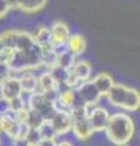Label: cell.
<instances>
[{
	"label": "cell",
	"instance_id": "7",
	"mask_svg": "<svg viewBox=\"0 0 140 146\" xmlns=\"http://www.w3.org/2000/svg\"><path fill=\"white\" fill-rule=\"evenodd\" d=\"M22 93V88L20 84V79L15 77H10L5 82L0 84V95L7 100H12L13 98L20 96Z\"/></svg>",
	"mask_w": 140,
	"mask_h": 146
},
{
	"label": "cell",
	"instance_id": "28",
	"mask_svg": "<svg viewBox=\"0 0 140 146\" xmlns=\"http://www.w3.org/2000/svg\"><path fill=\"white\" fill-rule=\"evenodd\" d=\"M7 3L10 4L11 7H17V5H19V0H7Z\"/></svg>",
	"mask_w": 140,
	"mask_h": 146
},
{
	"label": "cell",
	"instance_id": "9",
	"mask_svg": "<svg viewBox=\"0 0 140 146\" xmlns=\"http://www.w3.org/2000/svg\"><path fill=\"white\" fill-rule=\"evenodd\" d=\"M38 83H39V91L43 93H58L60 91V83L55 79L50 71L49 72H44L42 76L38 78Z\"/></svg>",
	"mask_w": 140,
	"mask_h": 146
},
{
	"label": "cell",
	"instance_id": "26",
	"mask_svg": "<svg viewBox=\"0 0 140 146\" xmlns=\"http://www.w3.org/2000/svg\"><path fill=\"white\" fill-rule=\"evenodd\" d=\"M10 108H11L10 107V100H7L0 95V116H4Z\"/></svg>",
	"mask_w": 140,
	"mask_h": 146
},
{
	"label": "cell",
	"instance_id": "24",
	"mask_svg": "<svg viewBox=\"0 0 140 146\" xmlns=\"http://www.w3.org/2000/svg\"><path fill=\"white\" fill-rule=\"evenodd\" d=\"M13 52H15V49L9 48V46H4V49L0 51V61L10 63L11 58L13 56Z\"/></svg>",
	"mask_w": 140,
	"mask_h": 146
},
{
	"label": "cell",
	"instance_id": "15",
	"mask_svg": "<svg viewBox=\"0 0 140 146\" xmlns=\"http://www.w3.org/2000/svg\"><path fill=\"white\" fill-rule=\"evenodd\" d=\"M48 0H19L17 9H21L23 12L33 13L37 12L45 6Z\"/></svg>",
	"mask_w": 140,
	"mask_h": 146
},
{
	"label": "cell",
	"instance_id": "4",
	"mask_svg": "<svg viewBox=\"0 0 140 146\" xmlns=\"http://www.w3.org/2000/svg\"><path fill=\"white\" fill-rule=\"evenodd\" d=\"M74 91L78 94V96L83 101V104H98V101L101 98L100 91L98 90L96 85L94 84L93 80L82 82Z\"/></svg>",
	"mask_w": 140,
	"mask_h": 146
},
{
	"label": "cell",
	"instance_id": "12",
	"mask_svg": "<svg viewBox=\"0 0 140 146\" xmlns=\"http://www.w3.org/2000/svg\"><path fill=\"white\" fill-rule=\"evenodd\" d=\"M93 82H94V84L96 85L98 90L100 91L101 96L107 95L108 91L115 85V82L112 79V77H110L107 73H100V74H98L95 78L93 79Z\"/></svg>",
	"mask_w": 140,
	"mask_h": 146
},
{
	"label": "cell",
	"instance_id": "16",
	"mask_svg": "<svg viewBox=\"0 0 140 146\" xmlns=\"http://www.w3.org/2000/svg\"><path fill=\"white\" fill-rule=\"evenodd\" d=\"M34 40L37 42L40 46H46V45L52 44V38H51V32L49 28H46L45 26H40L34 31V33L32 34Z\"/></svg>",
	"mask_w": 140,
	"mask_h": 146
},
{
	"label": "cell",
	"instance_id": "30",
	"mask_svg": "<svg viewBox=\"0 0 140 146\" xmlns=\"http://www.w3.org/2000/svg\"><path fill=\"white\" fill-rule=\"evenodd\" d=\"M0 141H1V139H0ZM0 144H1V143H0Z\"/></svg>",
	"mask_w": 140,
	"mask_h": 146
},
{
	"label": "cell",
	"instance_id": "17",
	"mask_svg": "<svg viewBox=\"0 0 140 146\" xmlns=\"http://www.w3.org/2000/svg\"><path fill=\"white\" fill-rule=\"evenodd\" d=\"M72 72L78 77V78L84 82V80H88L89 77H90V73H92V66L88 61H79V62H76L74 66L72 67Z\"/></svg>",
	"mask_w": 140,
	"mask_h": 146
},
{
	"label": "cell",
	"instance_id": "13",
	"mask_svg": "<svg viewBox=\"0 0 140 146\" xmlns=\"http://www.w3.org/2000/svg\"><path fill=\"white\" fill-rule=\"evenodd\" d=\"M67 43H68L70 51L73 55H76V56L82 55L85 51V48H87L85 39L80 34H72V35L70 34L68 39H67Z\"/></svg>",
	"mask_w": 140,
	"mask_h": 146
},
{
	"label": "cell",
	"instance_id": "22",
	"mask_svg": "<svg viewBox=\"0 0 140 146\" xmlns=\"http://www.w3.org/2000/svg\"><path fill=\"white\" fill-rule=\"evenodd\" d=\"M64 83H65V85L67 86V88L76 90V89L80 85L82 80H80L72 71H68V73H67V76H66V78H65V80H64Z\"/></svg>",
	"mask_w": 140,
	"mask_h": 146
},
{
	"label": "cell",
	"instance_id": "3",
	"mask_svg": "<svg viewBox=\"0 0 140 146\" xmlns=\"http://www.w3.org/2000/svg\"><path fill=\"white\" fill-rule=\"evenodd\" d=\"M28 110H33L43 118H50L55 112L52 106V100L43 91H35V93L29 94Z\"/></svg>",
	"mask_w": 140,
	"mask_h": 146
},
{
	"label": "cell",
	"instance_id": "27",
	"mask_svg": "<svg viewBox=\"0 0 140 146\" xmlns=\"http://www.w3.org/2000/svg\"><path fill=\"white\" fill-rule=\"evenodd\" d=\"M10 9H11V6H10V4L7 3V0H0V18L5 17Z\"/></svg>",
	"mask_w": 140,
	"mask_h": 146
},
{
	"label": "cell",
	"instance_id": "6",
	"mask_svg": "<svg viewBox=\"0 0 140 146\" xmlns=\"http://www.w3.org/2000/svg\"><path fill=\"white\" fill-rule=\"evenodd\" d=\"M72 119H73V122H72V131L79 140H87L93 135L94 130L88 117H74Z\"/></svg>",
	"mask_w": 140,
	"mask_h": 146
},
{
	"label": "cell",
	"instance_id": "29",
	"mask_svg": "<svg viewBox=\"0 0 140 146\" xmlns=\"http://www.w3.org/2000/svg\"><path fill=\"white\" fill-rule=\"evenodd\" d=\"M4 46H5V44H4V42H3V39H1V36H0V51L4 49Z\"/></svg>",
	"mask_w": 140,
	"mask_h": 146
},
{
	"label": "cell",
	"instance_id": "14",
	"mask_svg": "<svg viewBox=\"0 0 140 146\" xmlns=\"http://www.w3.org/2000/svg\"><path fill=\"white\" fill-rule=\"evenodd\" d=\"M57 60H58V55L54 51L52 45H46V46L42 48V66H45L50 70L51 67L57 65Z\"/></svg>",
	"mask_w": 140,
	"mask_h": 146
},
{
	"label": "cell",
	"instance_id": "2",
	"mask_svg": "<svg viewBox=\"0 0 140 146\" xmlns=\"http://www.w3.org/2000/svg\"><path fill=\"white\" fill-rule=\"evenodd\" d=\"M111 105L127 111H138L140 108V93L137 89L123 84H115L106 95Z\"/></svg>",
	"mask_w": 140,
	"mask_h": 146
},
{
	"label": "cell",
	"instance_id": "20",
	"mask_svg": "<svg viewBox=\"0 0 140 146\" xmlns=\"http://www.w3.org/2000/svg\"><path fill=\"white\" fill-rule=\"evenodd\" d=\"M57 99L66 105L68 107H73L74 105V100H76V94H74V90L68 89V90H65V91H58L57 94Z\"/></svg>",
	"mask_w": 140,
	"mask_h": 146
},
{
	"label": "cell",
	"instance_id": "25",
	"mask_svg": "<svg viewBox=\"0 0 140 146\" xmlns=\"http://www.w3.org/2000/svg\"><path fill=\"white\" fill-rule=\"evenodd\" d=\"M52 49L57 55H62L67 51H70V48H68V43L66 42H57V43H52Z\"/></svg>",
	"mask_w": 140,
	"mask_h": 146
},
{
	"label": "cell",
	"instance_id": "8",
	"mask_svg": "<svg viewBox=\"0 0 140 146\" xmlns=\"http://www.w3.org/2000/svg\"><path fill=\"white\" fill-rule=\"evenodd\" d=\"M110 119V113L106 108L104 107H96L93 111V113L89 117L90 124L94 131H102L106 129V125Z\"/></svg>",
	"mask_w": 140,
	"mask_h": 146
},
{
	"label": "cell",
	"instance_id": "23",
	"mask_svg": "<svg viewBox=\"0 0 140 146\" xmlns=\"http://www.w3.org/2000/svg\"><path fill=\"white\" fill-rule=\"evenodd\" d=\"M11 72H12V70L9 63L0 61V84H1L3 82H5L7 78H10Z\"/></svg>",
	"mask_w": 140,
	"mask_h": 146
},
{
	"label": "cell",
	"instance_id": "5",
	"mask_svg": "<svg viewBox=\"0 0 140 146\" xmlns=\"http://www.w3.org/2000/svg\"><path fill=\"white\" fill-rule=\"evenodd\" d=\"M52 127L56 131V136H61L64 134L70 133L72 130V116L67 112H54V115L50 117ZM56 139V138H55Z\"/></svg>",
	"mask_w": 140,
	"mask_h": 146
},
{
	"label": "cell",
	"instance_id": "21",
	"mask_svg": "<svg viewBox=\"0 0 140 146\" xmlns=\"http://www.w3.org/2000/svg\"><path fill=\"white\" fill-rule=\"evenodd\" d=\"M42 135H40L39 130L37 127H31V129L28 131V134H27L26 139H25V144L26 145H31V146H38L39 141L42 140Z\"/></svg>",
	"mask_w": 140,
	"mask_h": 146
},
{
	"label": "cell",
	"instance_id": "1",
	"mask_svg": "<svg viewBox=\"0 0 140 146\" xmlns=\"http://www.w3.org/2000/svg\"><path fill=\"white\" fill-rule=\"evenodd\" d=\"M106 134L116 145H125L132 140L134 135V123L133 119L125 113H116L110 116L106 125Z\"/></svg>",
	"mask_w": 140,
	"mask_h": 146
},
{
	"label": "cell",
	"instance_id": "10",
	"mask_svg": "<svg viewBox=\"0 0 140 146\" xmlns=\"http://www.w3.org/2000/svg\"><path fill=\"white\" fill-rule=\"evenodd\" d=\"M20 84H21V88L22 91L25 93H28V94H32L35 93V91H39V83H38V78L35 77L33 73H23L21 77H20Z\"/></svg>",
	"mask_w": 140,
	"mask_h": 146
},
{
	"label": "cell",
	"instance_id": "19",
	"mask_svg": "<svg viewBox=\"0 0 140 146\" xmlns=\"http://www.w3.org/2000/svg\"><path fill=\"white\" fill-rule=\"evenodd\" d=\"M76 63V55H73L71 51H67L62 55H58V60H57V66H60L61 68H64L66 71H71L72 67Z\"/></svg>",
	"mask_w": 140,
	"mask_h": 146
},
{
	"label": "cell",
	"instance_id": "11",
	"mask_svg": "<svg viewBox=\"0 0 140 146\" xmlns=\"http://www.w3.org/2000/svg\"><path fill=\"white\" fill-rule=\"evenodd\" d=\"M51 38H52V43H57V42H66L70 36V28L66 23L61 21H57L52 25L51 27Z\"/></svg>",
	"mask_w": 140,
	"mask_h": 146
},
{
	"label": "cell",
	"instance_id": "18",
	"mask_svg": "<svg viewBox=\"0 0 140 146\" xmlns=\"http://www.w3.org/2000/svg\"><path fill=\"white\" fill-rule=\"evenodd\" d=\"M38 130L42 138H46V139H54L56 138V131L52 127V123L50 121V118H43L42 122L38 124Z\"/></svg>",
	"mask_w": 140,
	"mask_h": 146
}]
</instances>
